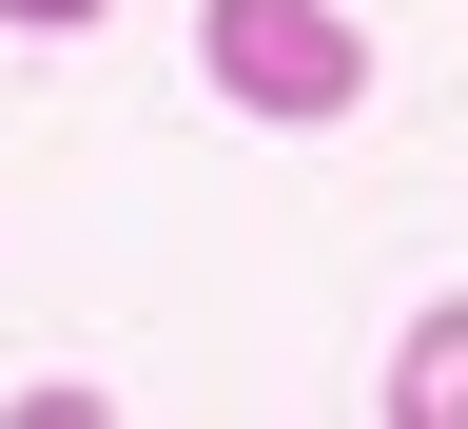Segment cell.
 I'll return each mask as SVG.
<instances>
[{"instance_id":"cell-1","label":"cell","mask_w":468,"mask_h":429,"mask_svg":"<svg viewBox=\"0 0 468 429\" xmlns=\"http://www.w3.org/2000/svg\"><path fill=\"white\" fill-rule=\"evenodd\" d=\"M196 79L234 117H273V137H332L371 98V20L351 0H196Z\"/></svg>"},{"instance_id":"cell-2","label":"cell","mask_w":468,"mask_h":429,"mask_svg":"<svg viewBox=\"0 0 468 429\" xmlns=\"http://www.w3.org/2000/svg\"><path fill=\"white\" fill-rule=\"evenodd\" d=\"M390 429H468V293H430L390 351Z\"/></svg>"},{"instance_id":"cell-3","label":"cell","mask_w":468,"mask_h":429,"mask_svg":"<svg viewBox=\"0 0 468 429\" xmlns=\"http://www.w3.org/2000/svg\"><path fill=\"white\" fill-rule=\"evenodd\" d=\"M0 20H20V39H98L117 0H0Z\"/></svg>"}]
</instances>
